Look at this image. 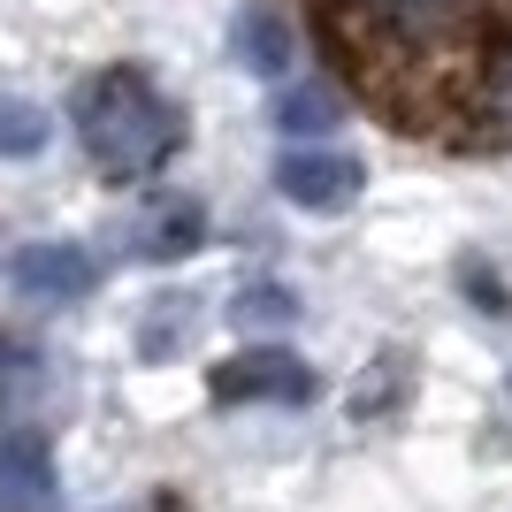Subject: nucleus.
Here are the masks:
<instances>
[{
	"label": "nucleus",
	"instance_id": "obj_1",
	"mask_svg": "<svg viewBox=\"0 0 512 512\" xmlns=\"http://www.w3.org/2000/svg\"><path fill=\"white\" fill-rule=\"evenodd\" d=\"M69 115H77V138H85L92 169L115 176V184L153 176L184 146V115H176V100L153 85L146 69H100V77H85Z\"/></svg>",
	"mask_w": 512,
	"mask_h": 512
},
{
	"label": "nucleus",
	"instance_id": "obj_2",
	"mask_svg": "<svg viewBox=\"0 0 512 512\" xmlns=\"http://www.w3.org/2000/svg\"><path fill=\"white\" fill-rule=\"evenodd\" d=\"M207 390L222 406H306L314 398V367L283 344H245L207 375Z\"/></svg>",
	"mask_w": 512,
	"mask_h": 512
},
{
	"label": "nucleus",
	"instance_id": "obj_3",
	"mask_svg": "<svg viewBox=\"0 0 512 512\" xmlns=\"http://www.w3.org/2000/svg\"><path fill=\"white\" fill-rule=\"evenodd\" d=\"M344 8L367 39L398 46V54H428L467 31V0H344Z\"/></svg>",
	"mask_w": 512,
	"mask_h": 512
},
{
	"label": "nucleus",
	"instance_id": "obj_4",
	"mask_svg": "<svg viewBox=\"0 0 512 512\" xmlns=\"http://www.w3.org/2000/svg\"><path fill=\"white\" fill-rule=\"evenodd\" d=\"M367 184V169L352 161V153H329V146H291L276 161V192L283 199H299V207L329 214V207H352Z\"/></svg>",
	"mask_w": 512,
	"mask_h": 512
},
{
	"label": "nucleus",
	"instance_id": "obj_5",
	"mask_svg": "<svg viewBox=\"0 0 512 512\" xmlns=\"http://www.w3.org/2000/svg\"><path fill=\"white\" fill-rule=\"evenodd\" d=\"M8 283L39 306H77L100 276H92V253H77V245H23L8 260Z\"/></svg>",
	"mask_w": 512,
	"mask_h": 512
},
{
	"label": "nucleus",
	"instance_id": "obj_6",
	"mask_svg": "<svg viewBox=\"0 0 512 512\" xmlns=\"http://www.w3.org/2000/svg\"><path fill=\"white\" fill-rule=\"evenodd\" d=\"M54 505V451L31 428L0 436V512H46Z\"/></svg>",
	"mask_w": 512,
	"mask_h": 512
},
{
	"label": "nucleus",
	"instance_id": "obj_7",
	"mask_svg": "<svg viewBox=\"0 0 512 512\" xmlns=\"http://www.w3.org/2000/svg\"><path fill=\"white\" fill-rule=\"evenodd\" d=\"M207 237V222H199L192 199H169V207H146L138 214V230H130V253L138 260H184Z\"/></svg>",
	"mask_w": 512,
	"mask_h": 512
},
{
	"label": "nucleus",
	"instance_id": "obj_8",
	"mask_svg": "<svg viewBox=\"0 0 512 512\" xmlns=\"http://www.w3.org/2000/svg\"><path fill=\"white\" fill-rule=\"evenodd\" d=\"M237 54H245V62L260 69V77H291V23L276 16V8H245V16H237Z\"/></svg>",
	"mask_w": 512,
	"mask_h": 512
},
{
	"label": "nucleus",
	"instance_id": "obj_9",
	"mask_svg": "<svg viewBox=\"0 0 512 512\" xmlns=\"http://www.w3.org/2000/svg\"><path fill=\"white\" fill-rule=\"evenodd\" d=\"M344 115V100L329 85H291V92H276V130L283 138H314V130H329Z\"/></svg>",
	"mask_w": 512,
	"mask_h": 512
},
{
	"label": "nucleus",
	"instance_id": "obj_10",
	"mask_svg": "<svg viewBox=\"0 0 512 512\" xmlns=\"http://www.w3.org/2000/svg\"><path fill=\"white\" fill-rule=\"evenodd\" d=\"M46 146V107L39 100H0V161H31Z\"/></svg>",
	"mask_w": 512,
	"mask_h": 512
},
{
	"label": "nucleus",
	"instance_id": "obj_11",
	"mask_svg": "<svg viewBox=\"0 0 512 512\" xmlns=\"http://www.w3.org/2000/svg\"><path fill=\"white\" fill-rule=\"evenodd\" d=\"M31 390H39V352L16 344V337H0V413H16Z\"/></svg>",
	"mask_w": 512,
	"mask_h": 512
},
{
	"label": "nucleus",
	"instance_id": "obj_12",
	"mask_svg": "<svg viewBox=\"0 0 512 512\" xmlns=\"http://www.w3.org/2000/svg\"><path fill=\"white\" fill-rule=\"evenodd\" d=\"M505 398H512V375H505Z\"/></svg>",
	"mask_w": 512,
	"mask_h": 512
}]
</instances>
